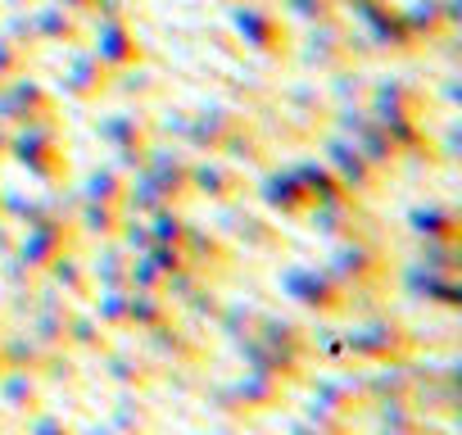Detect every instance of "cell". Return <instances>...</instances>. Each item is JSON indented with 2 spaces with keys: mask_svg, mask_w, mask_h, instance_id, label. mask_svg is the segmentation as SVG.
I'll list each match as a JSON object with an SVG mask.
<instances>
[{
  "mask_svg": "<svg viewBox=\"0 0 462 435\" xmlns=\"http://www.w3.org/2000/svg\"><path fill=\"white\" fill-rule=\"evenodd\" d=\"M340 291L358 304L363 295H381L394 277V264H390V245L381 236H349V241H331V255L322 264Z\"/></svg>",
  "mask_w": 462,
  "mask_h": 435,
  "instance_id": "cell-1",
  "label": "cell"
},
{
  "mask_svg": "<svg viewBox=\"0 0 462 435\" xmlns=\"http://www.w3.org/2000/svg\"><path fill=\"white\" fill-rule=\"evenodd\" d=\"M5 159H14V163H19L28 177H37L46 190H64V186H69V150H64V127H60V123L14 127Z\"/></svg>",
  "mask_w": 462,
  "mask_h": 435,
  "instance_id": "cell-2",
  "label": "cell"
},
{
  "mask_svg": "<svg viewBox=\"0 0 462 435\" xmlns=\"http://www.w3.org/2000/svg\"><path fill=\"white\" fill-rule=\"evenodd\" d=\"M340 349L345 363H363V367H385V363H408L417 358V340L403 322L394 318H363L354 327L340 331Z\"/></svg>",
  "mask_w": 462,
  "mask_h": 435,
  "instance_id": "cell-3",
  "label": "cell"
},
{
  "mask_svg": "<svg viewBox=\"0 0 462 435\" xmlns=\"http://www.w3.org/2000/svg\"><path fill=\"white\" fill-rule=\"evenodd\" d=\"M222 218H217V236L231 245V255H250V259H277L286 255V236L282 227L273 223L268 213H254V208H241V199L231 204H217Z\"/></svg>",
  "mask_w": 462,
  "mask_h": 435,
  "instance_id": "cell-4",
  "label": "cell"
},
{
  "mask_svg": "<svg viewBox=\"0 0 462 435\" xmlns=\"http://www.w3.org/2000/svg\"><path fill=\"white\" fill-rule=\"evenodd\" d=\"M282 291H286L300 309H309V313H318V318H327V322L354 313V300H349V295L340 291V282H336L327 268H318V264H291V268L282 273Z\"/></svg>",
  "mask_w": 462,
  "mask_h": 435,
  "instance_id": "cell-5",
  "label": "cell"
},
{
  "mask_svg": "<svg viewBox=\"0 0 462 435\" xmlns=\"http://www.w3.org/2000/svg\"><path fill=\"white\" fill-rule=\"evenodd\" d=\"M96 136L114 150V163H118L123 172H136V168L145 163L150 145L159 141V127H154V118H145L141 109H114V114H105V118L96 123Z\"/></svg>",
  "mask_w": 462,
  "mask_h": 435,
  "instance_id": "cell-6",
  "label": "cell"
},
{
  "mask_svg": "<svg viewBox=\"0 0 462 435\" xmlns=\"http://www.w3.org/2000/svg\"><path fill=\"white\" fill-rule=\"evenodd\" d=\"M291 390L286 381L277 376H263V372H245L241 381H226L213 390V408L217 412H231V417H254V412H277L291 403Z\"/></svg>",
  "mask_w": 462,
  "mask_h": 435,
  "instance_id": "cell-7",
  "label": "cell"
},
{
  "mask_svg": "<svg viewBox=\"0 0 462 435\" xmlns=\"http://www.w3.org/2000/svg\"><path fill=\"white\" fill-rule=\"evenodd\" d=\"M73 245H82V236H78V227H73V218H51V223H37V227H23V232H19L10 259L42 277V273H46L64 250H73Z\"/></svg>",
  "mask_w": 462,
  "mask_h": 435,
  "instance_id": "cell-8",
  "label": "cell"
},
{
  "mask_svg": "<svg viewBox=\"0 0 462 435\" xmlns=\"http://www.w3.org/2000/svg\"><path fill=\"white\" fill-rule=\"evenodd\" d=\"M318 159L336 172V181L349 190V195H358V199H372L381 186H385V177L354 150V141L349 136H340V132H322V141H318Z\"/></svg>",
  "mask_w": 462,
  "mask_h": 435,
  "instance_id": "cell-9",
  "label": "cell"
},
{
  "mask_svg": "<svg viewBox=\"0 0 462 435\" xmlns=\"http://www.w3.org/2000/svg\"><path fill=\"white\" fill-rule=\"evenodd\" d=\"M309 227L322 236V241H349V236H381L372 213L363 208L358 195H336V199H313L309 204Z\"/></svg>",
  "mask_w": 462,
  "mask_h": 435,
  "instance_id": "cell-10",
  "label": "cell"
},
{
  "mask_svg": "<svg viewBox=\"0 0 462 435\" xmlns=\"http://www.w3.org/2000/svg\"><path fill=\"white\" fill-rule=\"evenodd\" d=\"M0 123H5L10 132L32 127V123H60V100L42 82L10 78V82H0Z\"/></svg>",
  "mask_w": 462,
  "mask_h": 435,
  "instance_id": "cell-11",
  "label": "cell"
},
{
  "mask_svg": "<svg viewBox=\"0 0 462 435\" xmlns=\"http://www.w3.org/2000/svg\"><path fill=\"white\" fill-rule=\"evenodd\" d=\"M136 177L163 199V204H186L190 199V154L177 145H150L145 163L136 168Z\"/></svg>",
  "mask_w": 462,
  "mask_h": 435,
  "instance_id": "cell-12",
  "label": "cell"
},
{
  "mask_svg": "<svg viewBox=\"0 0 462 435\" xmlns=\"http://www.w3.org/2000/svg\"><path fill=\"white\" fill-rule=\"evenodd\" d=\"M250 190V172L241 163H231L222 154H204L190 159V195L208 199V204H231Z\"/></svg>",
  "mask_w": 462,
  "mask_h": 435,
  "instance_id": "cell-13",
  "label": "cell"
},
{
  "mask_svg": "<svg viewBox=\"0 0 462 435\" xmlns=\"http://www.w3.org/2000/svg\"><path fill=\"white\" fill-rule=\"evenodd\" d=\"M250 114L236 109V105H204V109H190L186 123H181V141L195 145L199 154H222L226 136L236 132Z\"/></svg>",
  "mask_w": 462,
  "mask_h": 435,
  "instance_id": "cell-14",
  "label": "cell"
},
{
  "mask_svg": "<svg viewBox=\"0 0 462 435\" xmlns=\"http://www.w3.org/2000/svg\"><path fill=\"white\" fill-rule=\"evenodd\" d=\"M105 363V376L114 381V390H136V394H154L163 385V363L150 358L145 349H123V345H109L100 354Z\"/></svg>",
  "mask_w": 462,
  "mask_h": 435,
  "instance_id": "cell-15",
  "label": "cell"
},
{
  "mask_svg": "<svg viewBox=\"0 0 462 435\" xmlns=\"http://www.w3.org/2000/svg\"><path fill=\"white\" fill-rule=\"evenodd\" d=\"M145 354L159 358V363H172V367H199L208 345H204V336L190 322L177 318V322H168L159 331H145Z\"/></svg>",
  "mask_w": 462,
  "mask_h": 435,
  "instance_id": "cell-16",
  "label": "cell"
},
{
  "mask_svg": "<svg viewBox=\"0 0 462 435\" xmlns=\"http://www.w3.org/2000/svg\"><path fill=\"white\" fill-rule=\"evenodd\" d=\"M304 385L313 390L309 403H318V408H327V412H336V417L358 421V417L367 412L363 376H354V372H340V376H304Z\"/></svg>",
  "mask_w": 462,
  "mask_h": 435,
  "instance_id": "cell-17",
  "label": "cell"
},
{
  "mask_svg": "<svg viewBox=\"0 0 462 435\" xmlns=\"http://www.w3.org/2000/svg\"><path fill=\"white\" fill-rule=\"evenodd\" d=\"M367 109L372 118H426V91L412 78H385L367 87Z\"/></svg>",
  "mask_w": 462,
  "mask_h": 435,
  "instance_id": "cell-18",
  "label": "cell"
},
{
  "mask_svg": "<svg viewBox=\"0 0 462 435\" xmlns=\"http://www.w3.org/2000/svg\"><path fill=\"white\" fill-rule=\"evenodd\" d=\"M254 195L263 199V208L273 213V218H304L309 213V190L295 181V172L291 168H263L259 172V181H254Z\"/></svg>",
  "mask_w": 462,
  "mask_h": 435,
  "instance_id": "cell-19",
  "label": "cell"
},
{
  "mask_svg": "<svg viewBox=\"0 0 462 435\" xmlns=\"http://www.w3.org/2000/svg\"><path fill=\"white\" fill-rule=\"evenodd\" d=\"M181 255H186V264L199 273V277H222L226 268H231V245L217 236V227H204V223H186V232H181Z\"/></svg>",
  "mask_w": 462,
  "mask_h": 435,
  "instance_id": "cell-20",
  "label": "cell"
},
{
  "mask_svg": "<svg viewBox=\"0 0 462 435\" xmlns=\"http://www.w3.org/2000/svg\"><path fill=\"white\" fill-rule=\"evenodd\" d=\"M236 349H241V358H245V372H263V376H277V381H286V385H304V376H309V363H304V358L282 354V349L263 345L259 336L236 340Z\"/></svg>",
  "mask_w": 462,
  "mask_h": 435,
  "instance_id": "cell-21",
  "label": "cell"
},
{
  "mask_svg": "<svg viewBox=\"0 0 462 435\" xmlns=\"http://www.w3.org/2000/svg\"><path fill=\"white\" fill-rule=\"evenodd\" d=\"M60 295H69L73 304H87L91 295H96V282H91V264H87V255H82V245H73V250H64L46 273H42Z\"/></svg>",
  "mask_w": 462,
  "mask_h": 435,
  "instance_id": "cell-22",
  "label": "cell"
},
{
  "mask_svg": "<svg viewBox=\"0 0 462 435\" xmlns=\"http://www.w3.org/2000/svg\"><path fill=\"white\" fill-rule=\"evenodd\" d=\"M390 136V145L399 150V163L403 159H417V163H439V150H435V136L426 132V118H376Z\"/></svg>",
  "mask_w": 462,
  "mask_h": 435,
  "instance_id": "cell-23",
  "label": "cell"
},
{
  "mask_svg": "<svg viewBox=\"0 0 462 435\" xmlns=\"http://www.w3.org/2000/svg\"><path fill=\"white\" fill-rule=\"evenodd\" d=\"M109 73H114V69H109L100 55H82V60L64 73V96L78 100V105H96V100L109 96V87H114Z\"/></svg>",
  "mask_w": 462,
  "mask_h": 435,
  "instance_id": "cell-24",
  "label": "cell"
},
{
  "mask_svg": "<svg viewBox=\"0 0 462 435\" xmlns=\"http://www.w3.org/2000/svg\"><path fill=\"white\" fill-rule=\"evenodd\" d=\"M263 345H273V349H282V354H295V358H304V363H313V331L304 327V322H295V318H282V313H263L259 318V331H254Z\"/></svg>",
  "mask_w": 462,
  "mask_h": 435,
  "instance_id": "cell-25",
  "label": "cell"
},
{
  "mask_svg": "<svg viewBox=\"0 0 462 435\" xmlns=\"http://www.w3.org/2000/svg\"><path fill=\"white\" fill-rule=\"evenodd\" d=\"M408 232L417 241H462V218L453 204H412Z\"/></svg>",
  "mask_w": 462,
  "mask_h": 435,
  "instance_id": "cell-26",
  "label": "cell"
},
{
  "mask_svg": "<svg viewBox=\"0 0 462 435\" xmlns=\"http://www.w3.org/2000/svg\"><path fill=\"white\" fill-rule=\"evenodd\" d=\"M73 227L82 241H114L118 227H123V208L118 204H100V199H73Z\"/></svg>",
  "mask_w": 462,
  "mask_h": 435,
  "instance_id": "cell-27",
  "label": "cell"
},
{
  "mask_svg": "<svg viewBox=\"0 0 462 435\" xmlns=\"http://www.w3.org/2000/svg\"><path fill=\"white\" fill-rule=\"evenodd\" d=\"M132 259H136V255L123 250L118 241H100V250L87 255L96 291H127V286H132Z\"/></svg>",
  "mask_w": 462,
  "mask_h": 435,
  "instance_id": "cell-28",
  "label": "cell"
},
{
  "mask_svg": "<svg viewBox=\"0 0 462 435\" xmlns=\"http://www.w3.org/2000/svg\"><path fill=\"white\" fill-rule=\"evenodd\" d=\"M109 426H114L118 435H154L159 408L150 403V394L118 390V399H114V408H109Z\"/></svg>",
  "mask_w": 462,
  "mask_h": 435,
  "instance_id": "cell-29",
  "label": "cell"
},
{
  "mask_svg": "<svg viewBox=\"0 0 462 435\" xmlns=\"http://www.w3.org/2000/svg\"><path fill=\"white\" fill-rule=\"evenodd\" d=\"M0 403L28 421L37 408H46V381L37 372H0Z\"/></svg>",
  "mask_w": 462,
  "mask_h": 435,
  "instance_id": "cell-30",
  "label": "cell"
},
{
  "mask_svg": "<svg viewBox=\"0 0 462 435\" xmlns=\"http://www.w3.org/2000/svg\"><path fill=\"white\" fill-rule=\"evenodd\" d=\"M403 286L408 295L426 300V304H439V309H462V282L457 277H444V273H430V268H408L403 273Z\"/></svg>",
  "mask_w": 462,
  "mask_h": 435,
  "instance_id": "cell-31",
  "label": "cell"
},
{
  "mask_svg": "<svg viewBox=\"0 0 462 435\" xmlns=\"http://www.w3.org/2000/svg\"><path fill=\"white\" fill-rule=\"evenodd\" d=\"M114 345V331L91 313V309H73L69 313V354L78 358H100Z\"/></svg>",
  "mask_w": 462,
  "mask_h": 435,
  "instance_id": "cell-32",
  "label": "cell"
},
{
  "mask_svg": "<svg viewBox=\"0 0 462 435\" xmlns=\"http://www.w3.org/2000/svg\"><path fill=\"white\" fill-rule=\"evenodd\" d=\"M96 55H100L114 73H123V69H136V64H141V42H136L123 23H105L100 37H96Z\"/></svg>",
  "mask_w": 462,
  "mask_h": 435,
  "instance_id": "cell-33",
  "label": "cell"
},
{
  "mask_svg": "<svg viewBox=\"0 0 462 435\" xmlns=\"http://www.w3.org/2000/svg\"><path fill=\"white\" fill-rule=\"evenodd\" d=\"M236 23H241V32H245V42L254 51H263V55H286L291 51V37H286V28L277 19L250 10V14H236Z\"/></svg>",
  "mask_w": 462,
  "mask_h": 435,
  "instance_id": "cell-34",
  "label": "cell"
},
{
  "mask_svg": "<svg viewBox=\"0 0 462 435\" xmlns=\"http://www.w3.org/2000/svg\"><path fill=\"white\" fill-rule=\"evenodd\" d=\"M177 322V304L168 295H154V291H132V331H159Z\"/></svg>",
  "mask_w": 462,
  "mask_h": 435,
  "instance_id": "cell-35",
  "label": "cell"
},
{
  "mask_svg": "<svg viewBox=\"0 0 462 435\" xmlns=\"http://www.w3.org/2000/svg\"><path fill=\"white\" fill-rule=\"evenodd\" d=\"M78 195H82V199H100V204H118V208H123V199H127V172H123L118 163L91 168L87 181L78 186Z\"/></svg>",
  "mask_w": 462,
  "mask_h": 435,
  "instance_id": "cell-36",
  "label": "cell"
},
{
  "mask_svg": "<svg viewBox=\"0 0 462 435\" xmlns=\"http://www.w3.org/2000/svg\"><path fill=\"white\" fill-rule=\"evenodd\" d=\"M222 291L213 286V277H199L181 300H177V313L186 318V322H217V313H222Z\"/></svg>",
  "mask_w": 462,
  "mask_h": 435,
  "instance_id": "cell-37",
  "label": "cell"
},
{
  "mask_svg": "<svg viewBox=\"0 0 462 435\" xmlns=\"http://www.w3.org/2000/svg\"><path fill=\"white\" fill-rule=\"evenodd\" d=\"M0 354H5V372H42L46 349L28 331H0Z\"/></svg>",
  "mask_w": 462,
  "mask_h": 435,
  "instance_id": "cell-38",
  "label": "cell"
},
{
  "mask_svg": "<svg viewBox=\"0 0 462 435\" xmlns=\"http://www.w3.org/2000/svg\"><path fill=\"white\" fill-rule=\"evenodd\" d=\"M87 304H91V313H96L114 336H127V331H132V291H96Z\"/></svg>",
  "mask_w": 462,
  "mask_h": 435,
  "instance_id": "cell-39",
  "label": "cell"
},
{
  "mask_svg": "<svg viewBox=\"0 0 462 435\" xmlns=\"http://www.w3.org/2000/svg\"><path fill=\"white\" fill-rule=\"evenodd\" d=\"M291 172H295V181L309 190V199H336V195H349V190L336 181V172H331L322 159H300Z\"/></svg>",
  "mask_w": 462,
  "mask_h": 435,
  "instance_id": "cell-40",
  "label": "cell"
},
{
  "mask_svg": "<svg viewBox=\"0 0 462 435\" xmlns=\"http://www.w3.org/2000/svg\"><path fill=\"white\" fill-rule=\"evenodd\" d=\"M259 318H263V309H254V304H245V300H226L213 327H222L231 340H250V336L259 331Z\"/></svg>",
  "mask_w": 462,
  "mask_h": 435,
  "instance_id": "cell-41",
  "label": "cell"
},
{
  "mask_svg": "<svg viewBox=\"0 0 462 435\" xmlns=\"http://www.w3.org/2000/svg\"><path fill=\"white\" fill-rule=\"evenodd\" d=\"M190 218L181 213V204H159L154 213H145V227H150V241L159 245H181V232H186Z\"/></svg>",
  "mask_w": 462,
  "mask_h": 435,
  "instance_id": "cell-42",
  "label": "cell"
},
{
  "mask_svg": "<svg viewBox=\"0 0 462 435\" xmlns=\"http://www.w3.org/2000/svg\"><path fill=\"white\" fill-rule=\"evenodd\" d=\"M417 264L444 277H462V241H421Z\"/></svg>",
  "mask_w": 462,
  "mask_h": 435,
  "instance_id": "cell-43",
  "label": "cell"
},
{
  "mask_svg": "<svg viewBox=\"0 0 462 435\" xmlns=\"http://www.w3.org/2000/svg\"><path fill=\"white\" fill-rule=\"evenodd\" d=\"M304 60L318 69V73H340L345 64H349V46H340L336 37H327V32H318L313 42H309V51H304Z\"/></svg>",
  "mask_w": 462,
  "mask_h": 435,
  "instance_id": "cell-44",
  "label": "cell"
},
{
  "mask_svg": "<svg viewBox=\"0 0 462 435\" xmlns=\"http://www.w3.org/2000/svg\"><path fill=\"white\" fill-rule=\"evenodd\" d=\"M37 376L51 381V385H78V381H82V363H78V354L55 349V354H46V363H42Z\"/></svg>",
  "mask_w": 462,
  "mask_h": 435,
  "instance_id": "cell-45",
  "label": "cell"
},
{
  "mask_svg": "<svg viewBox=\"0 0 462 435\" xmlns=\"http://www.w3.org/2000/svg\"><path fill=\"white\" fill-rule=\"evenodd\" d=\"M109 91H118V96H136V109H141V105H145V100H154L163 87H159L150 73H127V69H123V78H114V87H109Z\"/></svg>",
  "mask_w": 462,
  "mask_h": 435,
  "instance_id": "cell-46",
  "label": "cell"
},
{
  "mask_svg": "<svg viewBox=\"0 0 462 435\" xmlns=\"http://www.w3.org/2000/svg\"><path fill=\"white\" fill-rule=\"evenodd\" d=\"M123 250H132V255H141V250H150V227H145V218H136V213H123V227H118V236H114Z\"/></svg>",
  "mask_w": 462,
  "mask_h": 435,
  "instance_id": "cell-47",
  "label": "cell"
},
{
  "mask_svg": "<svg viewBox=\"0 0 462 435\" xmlns=\"http://www.w3.org/2000/svg\"><path fill=\"white\" fill-rule=\"evenodd\" d=\"M28 435H78V426L64 417V412H51V408H37L28 417Z\"/></svg>",
  "mask_w": 462,
  "mask_h": 435,
  "instance_id": "cell-48",
  "label": "cell"
},
{
  "mask_svg": "<svg viewBox=\"0 0 462 435\" xmlns=\"http://www.w3.org/2000/svg\"><path fill=\"white\" fill-rule=\"evenodd\" d=\"M304 421L318 426V430H327V435H354V421L349 417H336V412H327L318 403H304Z\"/></svg>",
  "mask_w": 462,
  "mask_h": 435,
  "instance_id": "cell-49",
  "label": "cell"
},
{
  "mask_svg": "<svg viewBox=\"0 0 462 435\" xmlns=\"http://www.w3.org/2000/svg\"><path fill=\"white\" fill-rule=\"evenodd\" d=\"M37 32H42L46 42H73V37H78V23H73L69 14L51 10V14H42V19H37Z\"/></svg>",
  "mask_w": 462,
  "mask_h": 435,
  "instance_id": "cell-50",
  "label": "cell"
},
{
  "mask_svg": "<svg viewBox=\"0 0 462 435\" xmlns=\"http://www.w3.org/2000/svg\"><path fill=\"white\" fill-rule=\"evenodd\" d=\"M23 69H28V51L19 42H10V37H0V82L19 78Z\"/></svg>",
  "mask_w": 462,
  "mask_h": 435,
  "instance_id": "cell-51",
  "label": "cell"
},
{
  "mask_svg": "<svg viewBox=\"0 0 462 435\" xmlns=\"http://www.w3.org/2000/svg\"><path fill=\"white\" fill-rule=\"evenodd\" d=\"M141 255H145L154 268H163L168 277L186 268V255H181V245H159V241H150V250H141Z\"/></svg>",
  "mask_w": 462,
  "mask_h": 435,
  "instance_id": "cell-52",
  "label": "cell"
},
{
  "mask_svg": "<svg viewBox=\"0 0 462 435\" xmlns=\"http://www.w3.org/2000/svg\"><path fill=\"white\" fill-rule=\"evenodd\" d=\"M336 96H345V105H367V82L363 78H345V69H340V82H336Z\"/></svg>",
  "mask_w": 462,
  "mask_h": 435,
  "instance_id": "cell-53",
  "label": "cell"
},
{
  "mask_svg": "<svg viewBox=\"0 0 462 435\" xmlns=\"http://www.w3.org/2000/svg\"><path fill=\"white\" fill-rule=\"evenodd\" d=\"M295 10H300V14H309V19H327V14H331L327 0H295Z\"/></svg>",
  "mask_w": 462,
  "mask_h": 435,
  "instance_id": "cell-54",
  "label": "cell"
},
{
  "mask_svg": "<svg viewBox=\"0 0 462 435\" xmlns=\"http://www.w3.org/2000/svg\"><path fill=\"white\" fill-rule=\"evenodd\" d=\"M286 435H327V430H318V426H309V421L300 417V421H291V430H286Z\"/></svg>",
  "mask_w": 462,
  "mask_h": 435,
  "instance_id": "cell-55",
  "label": "cell"
},
{
  "mask_svg": "<svg viewBox=\"0 0 462 435\" xmlns=\"http://www.w3.org/2000/svg\"><path fill=\"white\" fill-rule=\"evenodd\" d=\"M78 435H118V430L105 421V426H87V430H78Z\"/></svg>",
  "mask_w": 462,
  "mask_h": 435,
  "instance_id": "cell-56",
  "label": "cell"
},
{
  "mask_svg": "<svg viewBox=\"0 0 462 435\" xmlns=\"http://www.w3.org/2000/svg\"><path fill=\"white\" fill-rule=\"evenodd\" d=\"M5 150H10V127L0 123V159H5Z\"/></svg>",
  "mask_w": 462,
  "mask_h": 435,
  "instance_id": "cell-57",
  "label": "cell"
},
{
  "mask_svg": "<svg viewBox=\"0 0 462 435\" xmlns=\"http://www.w3.org/2000/svg\"><path fill=\"white\" fill-rule=\"evenodd\" d=\"M73 5H91V0H73Z\"/></svg>",
  "mask_w": 462,
  "mask_h": 435,
  "instance_id": "cell-58",
  "label": "cell"
},
{
  "mask_svg": "<svg viewBox=\"0 0 462 435\" xmlns=\"http://www.w3.org/2000/svg\"><path fill=\"white\" fill-rule=\"evenodd\" d=\"M0 372H5V354H0Z\"/></svg>",
  "mask_w": 462,
  "mask_h": 435,
  "instance_id": "cell-59",
  "label": "cell"
},
{
  "mask_svg": "<svg viewBox=\"0 0 462 435\" xmlns=\"http://www.w3.org/2000/svg\"><path fill=\"white\" fill-rule=\"evenodd\" d=\"M376 435H390V430H376Z\"/></svg>",
  "mask_w": 462,
  "mask_h": 435,
  "instance_id": "cell-60",
  "label": "cell"
}]
</instances>
